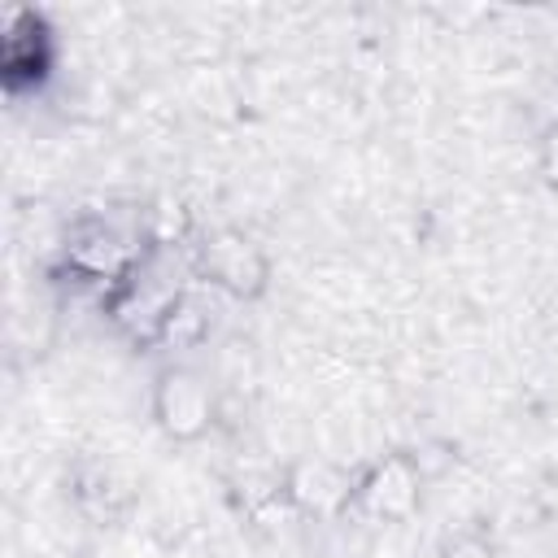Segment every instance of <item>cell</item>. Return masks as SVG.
<instances>
[{"label":"cell","instance_id":"cell-1","mask_svg":"<svg viewBox=\"0 0 558 558\" xmlns=\"http://www.w3.org/2000/svg\"><path fill=\"white\" fill-rule=\"evenodd\" d=\"M144 253H148V244L135 231L118 227L113 218L83 214L61 235V275H70V283L96 288L105 301L140 266Z\"/></svg>","mask_w":558,"mask_h":558},{"label":"cell","instance_id":"cell-2","mask_svg":"<svg viewBox=\"0 0 558 558\" xmlns=\"http://www.w3.org/2000/svg\"><path fill=\"white\" fill-rule=\"evenodd\" d=\"M187 270L205 288L227 292L235 301H253L270 283V257L262 253V244L248 240L244 231H231V227L196 235V244L187 253Z\"/></svg>","mask_w":558,"mask_h":558},{"label":"cell","instance_id":"cell-3","mask_svg":"<svg viewBox=\"0 0 558 558\" xmlns=\"http://www.w3.org/2000/svg\"><path fill=\"white\" fill-rule=\"evenodd\" d=\"M52 26L31 4H0V83L9 96L39 92L52 74Z\"/></svg>","mask_w":558,"mask_h":558},{"label":"cell","instance_id":"cell-4","mask_svg":"<svg viewBox=\"0 0 558 558\" xmlns=\"http://www.w3.org/2000/svg\"><path fill=\"white\" fill-rule=\"evenodd\" d=\"M423 501V466L410 453H384L353 475L349 514L366 523H405Z\"/></svg>","mask_w":558,"mask_h":558},{"label":"cell","instance_id":"cell-5","mask_svg":"<svg viewBox=\"0 0 558 558\" xmlns=\"http://www.w3.org/2000/svg\"><path fill=\"white\" fill-rule=\"evenodd\" d=\"M153 418L170 440H201L218 423V397L192 366H166L153 384Z\"/></svg>","mask_w":558,"mask_h":558},{"label":"cell","instance_id":"cell-6","mask_svg":"<svg viewBox=\"0 0 558 558\" xmlns=\"http://www.w3.org/2000/svg\"><path fill=\"white\" fill-rule=\"evenodd\" d=\"M283 497L288 506H296L301 514H349V497H353V475L327 466V462H296L283 475Z\"/></svg>","mask_w":558,"mask_h":558},{"label":"cell","instance_id":"cell-7","mask_svg":"<svg viewBox=\"0 0 558 558\" xmlns=\"http://www.w3.org/2000/svg\"><path fill=\"white\" fill-rule=\"evenodd\" d=\"M205 336H209V314H205V305L196 301V292L183 288L179 301L170 305L161 331H157V344H166V349H196Z\"/></svg>","mask_w":558,"mask_h":558},{"label":"cell","instance_id":"cell-8","mask_svg":"<svg viewBox=\"0 0 558 558\" xmlns=\"http://www.w3.org/2000/svg\"><path fill=\"white\" fill-rule=\"evenodd\" d=\"M440 558H497V545L484 532H453L445 541Z\"/></svg>","mask_w":558,"mask_h":558},{"label":"cell","instance_id":"cell-9","mask_svg":"<svg viewBox=\"0 0 558 558\" xmlns=\"http://www.w3.org/2000/svg\"><path fill=\"white\" fill-rule=\"evenodd\" d=\"M541 174L558 187V122L549 126V135H545V144H541Z\"/></svg>","mask_w":558,"mask_h":558}]
</instances>
